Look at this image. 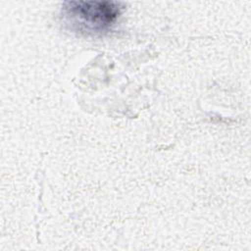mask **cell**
Returning a JSON list of instances; mask_svg holds the SVG:
<instances>
[{
  "label": "cell",
  "mask_w": 251,
  "mask_h": 251,
  "mask_svg": "<svg viewBox=\"0 0 251 251\" xmlns=\"http://www.w3.org/2000/svg\"><path fill=\"white\" fill-rule=\"evenodd\" d=\"M123 3L116 1H68L62 6L65 23L83 34L108 31L122 14Z\"/></svg>",
  "instance_id": "6da1fadb"
}]
</instances>
